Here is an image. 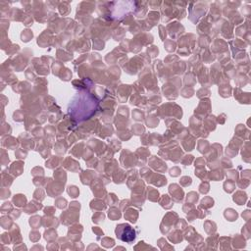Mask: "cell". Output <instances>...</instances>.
I'll return each instance as SVG.
<instances>
[{
  "label": "cell",
  "instance_id": "7402d4cb",
  "mask_svg": "<svg viewBox=\"0 0 251 251\" xmlns=\"http://www.w3.org/2000/svg\"><path fill=\"white\" fill-rule=\"evenodd\" d=\"M242 217H244V218L246 219V220H248V219H249V211H244L242 213Z\"/></svg>",
  "mask_w": 251,
  "mask_h": 251
},
{
  "label": "cell",
  "instance_id": "ac0fdd59",
  "mask_svg": "<svg viewBox=\"0 0 251 251\" xmlns=\"http://www.w3.org/2000/svg\"><path fill=\"white\" fill-rule=\"evenodd\" d=\"M199 190L202 193H207L209 191V184L208 182H202L200 187H199Z\"/></svg>",
  "mask_w": 251,
  "mask_h": 251
},
{
  "label": "cell",
  "instance_id": "5b68a950",
  "mask_svg": "<svg viewBox=\"0 0 251 251\" xmlns=\"http://www.w3.org/2000/svg\"><path fill=\"white\" fill-rule=\"evenodd\" d=\"M225 217L229 221H235L237 219V213L233 209H228L225 211Z\"/></svg>",
  "mask_w": 251,
  "mask_h": 251
},
{
  "label": "cell",
  "instance_id": "30bf717a",
  "mask_svg": "<svg viewBox=\"0 0 251 251\" xmlns=\"http://www.w3.org/2000/svg\"><path fill=\"white\" fill-rule=\"evenodd\" d=\"M148 194H150L149 199L152 201H156L158 198V195H159V193H158V191L156 190V189H153L152 187H149V189H148Z\"/></svg>",
  "mask_w": 251,
  "mask_h": 251
},
{
  "label": "cell",
  "instance_id": "9a60e30c",
  "mask_svg": "<svg viewBox=\"0 0 251 251\" xmlns=\"http://www.w3.org/2000/svg\"><path fill=\"white\" fill-rule=\"evenodd\" d=\"M133 133H135V135H141V133H143V131H144V128H143L141 125H133Z\"/></svg>",
  "mask_w": 251,
  "mask_h": 251
},
{
  "label": "cell",
  "instance_id": "9c48e42d",
  "mask_svg": "<svg viewBox=\"0 0 251 251\" xmlns=\"http://www.w3.org/2000/svg\"><path fill=\"white\" fill-rule=\"evenodd\" d=\"M214 205V200L210 197H205L203 200L201 201V207L204 206V208H209V207L213 206Z\"/></svg>",
  "mask_w": 251,
  "mask_h": 251
},
{
  "label": "cell",
  "instance_id": "44dd1931",
  "mask_svg": "<svg viewBox=\"0 0 251 251\" xmlns=\"http://www.w3.org/2000/svg\"><path fill=\"white\" fill-rule=\"evenodd\" d=\"M180 173H181V170H180L178 167H175V168H173V169L170 170V175L173 177H178L180 175Z\"/></svg>",
  "mask_w": 251,
  "mask_h": 251
},
{
  "label": "cell",
  "instance_id": "8fae6325",
  "mask_svg": "<svg viewBox=\"0 0 251 251\" xmlns=\"http://www.w3.org/2000/svg\"><path fill=\"white\" fill-rule=\"evenodd\" d=\"M19 168H23V164H22L21 162H15L14 163L13 165H12V167H11V171L12 172H16L17 171V174H18V176L19 175H21L22 174V171H23V170H19Z\"/></svg>",
  "mask_w": 251,
  "mask_h": 251
},
{
  "label": "cell",
  "instance_id": "52a82bcc",
  "mask_svg": "<svg viewBox=\"0 0 251 251\" xmlns=\"http://www.w3.org/2000/svg\"><path fill=\"white\" fill-rule=\"evenodd\" d=\"M21 37H22V40L25 41V42H28L31 38H33V33L30 31V30H26L22 33L21 35Z\"/></svg>",
  "mask_w": 251,
  "mask_h": 251
},
{
  "label": "cell",
  "instance_id": "d6986e66",
  "mask_svg": "<svg viewBox=\"0 0 251 251\" xmlns=\"http://www.w3.org/2000/svg\"><path fill=\"white\" fill-rule=\"evenodd\" d=\"M181 184H182L184 186H187L189 184H191V179L189 177H184L182 178L181 180Z\"/></svg>",
  "mask_w": 251,
  "mask_h": 251
},
{
  "label": "cell",
  "instance_id": "5bb4252c",
  "mask_svg": "<svg viewBox=\"0 0 251 251\" xmlns=\"http://www.w3.org/2000/svg\"><path fill=\"white\" fill-rule=\"evenodd\" d=\"M224 187H225V190L227 192H231L235 189V182H233V181H228L225 182V184H224Z\"/></svg>",
  "mask_w": 251,
  "mask_h": 251
},
{
  "label": "cell",
  "instance_id": "6da1fadb",
  "mask_svg": "<svg viewBox=\"0 0 251 251\" xmlns=\"http://www.w3.org/2000/svg\"><path fill=\"white\" fill-rule=\"evenodd\" d=\"M116 235L118 238L125 242H131L135 238V231L133 228L128 224H121L117 226Z\"/></svg>",
  "mask_w": 251,
  "mask_h": 251
},
{
  "label": "cell",
  "instance_id": "8992f818",
  "mask_svg": "<svg viewBox=\"0 0 251 251\" xmlns=\"http://www.w3.org/2000/svg\"><path fill=\"white\" fill-rule=\"evenodd\" d=\"M133 210H128L126 212V214H125V218H127V219H129V220H130L131 222H133V223H135L136 222V218H137V216H138V214H137V212L136 211H135V213H133Z\"/></svg>",
  "mask_w": 251,
  "mask_h": 251
},
{
  "label": "cell",
  "instance_id": "7c38bea8",
  "mask_svg": "<svg viewBox=\"0 0 251 251\" xmlns=\"http://www.w3.org/2000/svg\"><path fill=\"white\" fill-rule=\"evenodd\" d=\"M197 200H198V194L193 191L188 193V195H187V202H189L190 204H193L195 203Z\"/></svg>",
  "mask_w": 251,
  "mask_h": 251
},
{
  "label": "cell",
  "instance_id": "7a4b0ae2",
  "mask_svg": "<svg viewBox=\"0 0 251 251\" xmlns=\"http://www.w3.org/2000/svg\"><path fill=\"white\" fill-rule=\"evenodd\" d=\"M169 190H170V193L173 195L172 197L174 198V200L176 202H180L182 200L184 191H182V189L178 186V184H171Z\"/></svg>",
  "mask_w": 251,
  "mask_h": 251
},
{
  "label": "cell",
  "instance_id": "277c9868",
  "mask_svg": "<svg viewBox=\"0 0 251 251\" xmlns=\"http://www.w3.org/2000/svg\"><path fill=\"white\" fill-rule=\"evenodd\" d=\"M13 201L14 203H15V205L17 206H24L26 204L27 199L25 195H23V194H18V195H16L13 198Z\"/></svg>",
  "mask_w": 251,
  "mask_h": 251
},
{
  "label": "cell",
  "instance_id": "3957f363",
  "mask_svg": "<svg viewBox=\"0 0 251 251\" xmlns=\"http://www.w3.org/2000/svg\"><path fill=\"white\" fill-rule=\"evenodd\" d=\"M246 199H247V195H246V193H244V192L242 191H237L235 194V196H233V200H235L238 205H242Z\"/></svg>",
  "mask_w": 251,
  "mask_h": 251
},
{
  "label": "cell",
  "instance_id": "ffe728a7",
  "mask_svg": "<svg viewBox=\"0 0 251 251\" xmlns=\"http://www.w3.org/2000/svg\"><path fill=\"white\" fill-rule=\"evenodd\" d=\"M56 204H57L58 208H65L66 205H67V201L64 198H59L56 201Z\"/></svg>",
  "mask_w": 251,
  "mask_h": 251
},
{
  "label": "cell",
  "instance_id": "e0dca14e",
  "mask_svg": "<svg viewBox=\"0 0 251 251\" xmlns=\"http://www.w3.org/2000/svg\"><path fill=\"white\" fill-rule=\"evenodd\" d=\"M133 119L136 121H141V120H143V113L136 109V110L133 112Z\"/></svg>",
  "mask_w": 251,
  "mask_h": 251
},
{
  "label": "cell",
  "instance_id": "2e32d148",
  "mask_svg": "<svg viewBox=\"0 0 251 251\" xmlns=\"http://www.w3.org/2000/svg\"><path fill=\"white\" fill-rule=\"evenodd\" d=\"M68 192H69V194L72 197H77L78 195H79V189H78L77 186H69V189H68Z\"/></svg>",
  "mask_w": 251,
  "mask_h": 251
},
{
  "label": "cell",
  "instance_id": "4fadbf2b",
  "mask_svg": "<svg viewBox=\"0 0 251 251\" xmlns=\"http://www.w3.org/2000/svg\"><path fill=\"white\" fill-rule=\"evenodd\" d=\"M109 217L113 220H116V219H119L121 217V213L116 208H112L111 211H109Z\"/></svg>",
  "mask_w": 251,
  "mask_h": 251
},
{
  "label": "cell",
  "instance_id": "ba28073f",
  "mask_svg": "<svg viewBox=\"0 0 251 251\" xmlns=\"http://www.w3.org/2000/svg\"><path fill=\"white\" fill-rule=\"evenodd\" d=\"M148 118L149 119L146 120V124H147L148 127H150V128H154V127L157 126L158 123H159L158 119L156 118L155 116H150V117H148Z\"/></svg>",
  "mask_w": 251,
  "mask_h": 251
}]
</instances>
